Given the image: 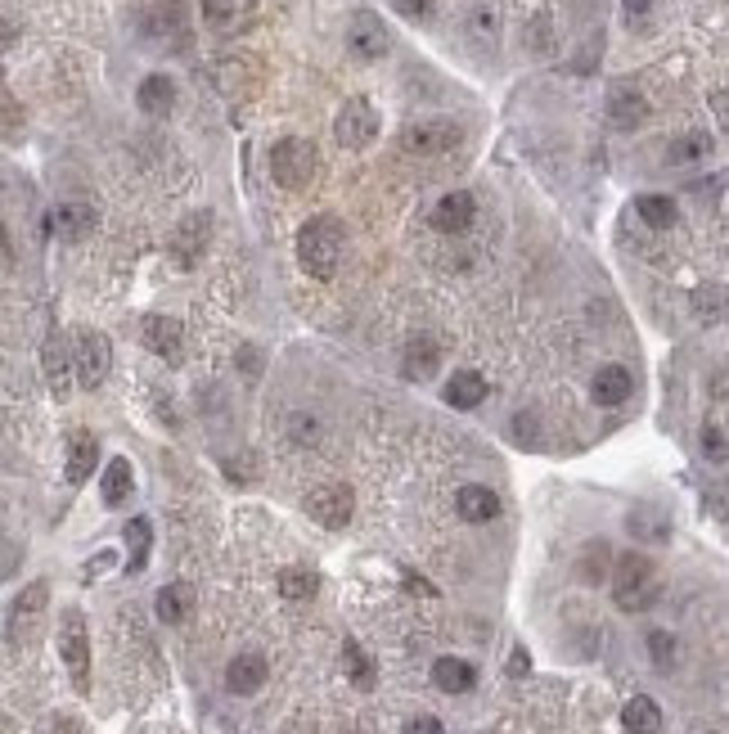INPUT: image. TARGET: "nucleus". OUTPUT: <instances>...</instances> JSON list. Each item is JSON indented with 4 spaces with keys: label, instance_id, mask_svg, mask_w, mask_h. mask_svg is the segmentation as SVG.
<instances>
[{
    "label": "nucleus",
    "instance_id": "6e6552de",
    "mask_svg": "<svg viewBox=\"0 0 729 734\" xmlns=\"http://www.w3.org/2000/svg\"><path fill=\"white\" fill-rule=\"evenodd\" d=\"M45 604H50V586H45V581H32V586L18 590L14 608H9V622H5L9 644H27V640H32L36 626H41V617H45Z\"/></svg>",
    "mask_w": 729,
    "mask_h": 734
},
{
    "label": "nucleus",
    "instance_id": "6ab92c4d",
    "mask_svg": "<svg viewBox=\"0 0 729 734\" xmlns=\"http://www.w3.org/2000/svg\"><path fill=\"white\" fill-rule=\"evenodd\" d=\"M135 104H140V113H149V118H167V113L176 109V82L162 73L144 77L140 91H135Z\"/></svg>",
    "mask_w": 729,
    "mask_h": 734
},
{
    "label": "nucleus",
    "instance_id": "2eb2a0df",
    "mask_svg": "<svg viewBox=\"0 0 729 734\" xmlns=\"http://www.w3.org/2000/svg\"><path fill=\"white\" fill-rule=\"evenodd\" d=\"M473 217H477L473 194L455 190V194H446V199L432 208V230H441V235H464V230L473 226Z\"/></svg>",
    "mask_w": 729,
    "mask_h": 734
},
{
    "label": "nucleus",
    "instance_id": "a211bd4d",
    "mask_svg": "<svg viewBox=\"0 0 729 734\" xmlns=\"http://www.w3.org/2000/svg\"><path fill=\"white\" fill-rule=\"evenodd\" d=\"M270 667L261 653H239V658H230V667H225V685H230V694H257L261 685H266Z\"/></svg>",
    "mask_w": 729,
    "mask_h": 734
},
{
    "label": "nucleus",
    "instance_id": "412c9836",
    "mask_svg": "<svg viewBox=\"0 0 729 734\" xmlns=\"http://www.w3.org/2000/svg\"><path fill=\"white\" fill-rule=\"evenodd\" d=\"M437 370H441V347L432 343V338H414V343L405 347V356H401V374L405 379H414V383H423Z\"/></svg>",
    "mask_w": 729,
    "mask_h": 734
},
{
    "label": "nucleus",
    "instance_id": "bb28decb",
    "mask_svg": "<svg viewBox=\"0 0 729 734\" xmlns=\"http://www.w3.org/2000/svg\"><path fill=\"white\" fill-rule=\"evenodd\" d=\"M621 725H626L630 734H657L662 730V707H657L648 694H635L626 707H621Z\"/></svg>",
    "mask_w": 729,
    "mask_h": 734
},
{
    "label": "nucleus",
    "instance_id": "9d476101",
    "mask_svg": "<svg viewBox=\"0 0 729 734\" xmlns=\"http://www.w3.org/2000/svg\"><path fill=\"white\" fill-rule=\"evenodd\" d=\"M306 514H311L320 527L338 532V527H347V523H351V514H356V496H351V487H342V482H329V487H315L311 496H306Z\"/></svg>",
    "mask_w": 729,
    "mask_h": 734
},
{
    "label": "nucleus",
    "instance_id": "393cba45",
    "mask_svg": "<svg viewBox=\"0 0 729 734\" xmlns=\"http://www.w3.org/2000/svg\"><path fill=\"white\" fill-rule=\"evenodd\" d=\"M486 392H491V388H486V379H482L477 370H455V374H450V383H446V401H450L455 410L482 406Z\"/></svg>",
    "mask_w": 729,
    "mask_h": 734
},
{
    "label": "nucleus",
    "instance_id": "cd10ccee",
    "mask_svg": "<svg viewBox=\"0 0 729 734\" xmlns=\"http://www.w3.org/2000/svg\"><path fill=\"white\" fill-rule=\"evenodd\" d=\"M707 158H711V136H707V131H689V136H680V140L666 145V163H675V167L707 163Z\"/></svg>",
    "mask_w": 729,
    "mask_h": 734
},
{
    "label": "nucleus",
    "instance_id": "de8ad7c7",
    "mask_svg": "<svg viewBox=\"0 0 729 734\" xmlns=\"http://www.w3.org/2000/svg\"><path fill=\"white\" fill-rule=\"evenodd\" d=\"M18 41V23H9V19H0V50H9Z\"/></svg>",
    "mask_w": 729,
    "mask_h": 734
},
{
    "label": "nucleus",
    "instance_id": "c85d7f7f",
    "mask_svg": "<svg viewBox=\"0 0 729 734\" xmlns=\"http://www.w3.org/2000/svg\"><path fill=\"white\" fill-rule=\"evenodd\" d=\"M153 608H158V617L167 626H176V622H185L189 608H194V590L180 586V581H176V586H162L158 599H153Z\"/></svg>",
    "mask_w": 729,
    "mask_h": 734
},
{
    "label": "nucleus",
    "instance_id": "09e8293b",
    "mask_svg": "<svg viewBox=\"0 0 729 734\" xmlns=\"http://www.w3.org/2000/svg\"><path fill=\"white\" fill-rule=\"evenodd\" d=\"M648 10H653V0H626V14H630V19H644Z\"/></svg>",
    "mask_w": 729,
    "mask_h": 734
},
{
    "label": "nucleus",
    "instance_id": "473e14b6",
    "mask_svg": "<svg viewBox=\"0 0 729 734\" xmlns=\"http://www.w3.org/2000/svg\"><path fill=\"white\" fill-rule=\"evenodd\" d=\"M315 590H320V577L306 568H284L279 572V595L288 599V604H302V599H311Z\"/></svg>",
    "mask_w": 729,
    "mask_h": 734
},
{
    "label": "nucleus",
    "instance_id": "37998d69",
    "mask_svg": "<svg viewBox=\"0 0 729 734\" xmlns=\"http://www.w3.org/2000/svg\"><path fill=\"white\" fill-rule=\"evenodd\" d=\"M288 428H293V437H297L302 446H306V442H315V433H320L311 415H293V419H288Z\"/></svg>",
    "mask_w": 729,
    "mask_h": 734
},
{
    "label": "nucleus",
    "instance_id": "58836bf2",
    "mask_svg": "<svg viewBox=\"0 0 729 734\" xmlns=\"http://www.w3.org/2000/svg\"><path fill=\"white\" fill-rule=\"evenodd\" d=\"M693 307H698V320H711V325H716V320H720V307H725V293H720V289H698Z\"/></svg>",
    "mask_w": 729,
    "mask_h": 734
},
{
    "label": "nucleus",
    "instance_id": "a878e982",
    "mask_svg": "<svg viewBox=\"0 0 729 734\" xmlns=\"http://www.w3.org/2000/svg\"><path fill=\"white\" fill-rule=\"evenodd\" d=\"M432 685H437L441 694H468V689L477 685V671L468 667L464 658H437L432 662Z\"/></svg>",
    "mask_w": 729,
    "mask_h": 734
},
{
    "label": "nucleus",
    "instance_id": "8fccbe9b",
    "mask_svg": "<svg viewBox=\"0 0 729 734\" xmlns=\"http://www.w3.org/2000/svg\"><path fill=\"white\" fill-rule=\"evenodd\" d=\"M0 248H5V226H0Z\"/></svg>",
    "mask_w": 729,
    "mask_h": 734
},
{
    "label": "nucleus",
    "instance_id": "f3484780",
    "mask_svg": "<svg viewBox=\"0 0 729 734\" xmlns=\"http://www.w3.org/2000/svg\"><path fill=\"white\" fill-rule=\"evenodd\" d=\"M455 509L464 523H491L500 514V496L491 487H482V482H468V487L455 491Z\"/></svg>",
    "mask_w": 729,
    "mask_h": 734
},
{
    "label": "nucleus",
    "instance_id": "79ce46f5",
    "mask_svg": "<svg viewBox=\"0 0 729 734\" xmlns=\"http://www.w3.org/2000/svg\"><path fill=\"white\" fill-rule=\"evenodd\" d=\"M18 127H23V109L9 95H0V131H18Z\"/></svg>",
    "mask_w": 729,
    "mask_h": 734
},
{
    "label": "nucleus",
    "instance_id": "7c9ffc66",
    "mask_svg": "<svg viewBox=\"0 0 729 734\" xmlns=\"http://www.w3.org/2000/svg\"><path fill=\"white\" fill-rule=\"evenodd\" d=\"M149 545H153L149 518H131V523H126V568L140 572L144 563H149Z\"/></svg>",
    "mask_w": 729,
    "mask_h": 734
},
{
    "label": "nucleus",
    "instance_id": "7ed1b4c3",
    "mask_svg": "<svg viewBox=\"0 0 729 734\" xmlns=\"http://www.w3.org/2000/svg\"><path fill=\"white\" fill-rule=\"evenodd\" d=\"M270 176H275V185H284L293 194L311 190L315 176H320V149L302 136H284L270 149Z\"/></svg>",
    "mask_w": 729,
    "mask_h": 734
},
{
    "label": "nucleus",
    "instance_id": "f704fd0d",
    "mask_svg": "<svg viewBox=\"0 0 729 734\" xmlns=\"http://www.w3.org/2000/svg\"><path fill=\"white\" fill-rule=\"evenodd\" d=\"M648 658H653V667L657 671H671L675 667V635L671 631H648Z\"/></svg>",
    "mask_w": 729,
    "mask_h": 734
},
{
    "label": "nucleus",
    "instance_id": "c03bdc74",
    "mask_svg": "<svg viewBox=\"0 0 729 734\" xmlns=\"http://www.w3.org/2000/svg\"><path fill=\"white\" fill-rule=\"evenodd\" d=\"M513 442H540L536 415H518V419H513Z\"/></svg>",
    "mask_w": 729,
    "mask_h": 734
},
{
    "label": "nucleus",
    "instance_id": "0eeeda50",
    "mask_svg": "<svg viewBox=\"0 0 729 734\" xmlns=\"http://www.w3.org/2000/svg\"><path fill=\"white\" fill-rule=\"evenodd\" d=\"M333 136H338L342 149H369L378 140V109L369 100H347L333 118Z\"/></svg>",
    "mask_w": 729,
    "mask_h": 734
},
{
    "label": "nucleus",
    "instance_id": "ddd939ff",
    "mask_svg": "<svg viewBox=\"0 0 729 734\" xmlns=\"http://www.w3.org/2000/svg\"><path fill=\"white\" fill-rule=\"evenodd\" d=\"M41 370H45V383H50L54 397H68L72 392V352H68V338L59 329L45 334V347H41Z\"/></svg>",
    "mask_w": 729,
    "mask_h": 734
},
{
    "label": "nucleus",
    "instance_id": "2f4dec72",
    "mask_svg": "<svg viewBox=\"0 0 729 734\" xmlns=\"http://www.w3.org/2000/svg\"><path fill=\"white\" fill-rule=\"evenodd\" d=\"M342 662H347V676H351V685H356V689H374V685H378L374 662H369V653L360 649L356 640L342 644Z\"/></svg>",
    "mask_w": 729,
    "mask_h": 734
},
{
    "label": "nucleus",
    "instance_id": "aec40b11",
    "mask_svg": "<svg viewBox=\"0 0 729 734\" xmlns=\"http://www.w3.org/2000/svg\"><path fill=\"white\" fill-rule=\"evenodd\" d=\"M257 0H203V19L212 23L216 32H239L248 28Z\"/></svg>",
    "mask_w": 729,
    "mask_h": 734
},
{
    "label": "nucleus",
    "instance_id": "4468645a",
    "mask_svg": "<svg viewBox=\"0 0 729 734\" xmlns=\"http://www.w3.org/2000/svg\"><path fill=\"white\" fill-rule=\"evenodd\" d=\"M608 122L621 131H635L648 122V100L639 95V86L630 82H612L608 86Z\"/></svg>",
    "mask_w": 729,
    "mask_h": 734
},
{
    "label": "nucleus",
    "instance_id": "f03ea898",
    "mask_svg": "<svg viewBox=\"0 0 729 734\" xmlns=\"http://www.w3.org/2000/svg\"><path fill=\"white\" fill-rule=\"evenodd\" d=\"M657 563L648 559V554H617L612 559V599H617V608H626V613H639V608H648L657 599Z\"/></svg>",
    "mask_w": 729,
    "mask_h": 734
},
{
    "label": "nucleus",
    "instance_id": "f257e3e1",
    "mask_svg": "<svg viewBox=\"0 0 729 734\" xmlns=\"http://www.w3.org/2000/svg\"><path fill=\"white\" fill-rule=\"evenodd\" d=\"M347 253V230L338 217H311L297 230V262L311 280H333Z\"/></svg>",
    "mask_w": 729,
    "mask_h": 734
},
{
    "label": "nucleus",
    "instance_id": "1a4fd4ad",
    "mask_svg": "<svg viewBox=\"0 0 729 734\" xmlns=\"http://www.w3.org/2000/svg\"><path fill=\"white\" fill-rule=\"evenodd\" d=\"M207 239H212V212H189V217L171 230L167 248H171V257H176L180 271H194V266L203 262Z\"/></svg>",
    "mask_w": 729,
    "mask_h": 734
},
{
    "label": "nucleus",
    "instance_id": "a18cd8bd",
    "mask_svg": "<svg viewBox=\"0 0 729 734\" xmlns=\"http://www.w3.org/2000/svg\"><path fill=\"white\" fill-rule=\"evenodd\" d=\"M405 734H446V730H441L437 716H414V721L405 725Z\"/></svg>",
    "mask_w": 729,
    "mask_h": 734
},
{
    "label": "nucleus",
    "instance_id": "dca6fc26",
    "mask_svg": "<svg viewBox=\"0 0 729 734\" xmlns=\"http://www.w3.org/2000/svg\"><path fill=\"white\" fill-rule=\"evenodd\" d=\"M626 532L635 536V541L662 545V541H671V514H666L662 505H635L626 514Z\"/></svg>",
    "mask_w": 729,
    "mask_h": 734
},
{
    "label": "nucleus",
    "instance_id": "423d86ee",
    "mask_svg": "<svg viewBox=\"0 0 729 734\" xmlns=\"http://www.w3.org/2000/svg\"><path fill=\"white\" fill-rule=\"evenodd\" d=\"M59 653L72 671V685L86 694L90 689V635H86V617H81L77 608H68V613L59 617Z\"/></svg>",
    "mask_w": 729,
    "mask_h": 734
},
{
    "label": "nucleus",
    "instance_id": "a19ab883",
    "mask_svg": "<svg viewBox=\"0 0 729 734\" xmlns=\"http://www.w3.org/2000/svg\"><path fill=\"white\" fill-rule=\"evenodd\" d=\"M392 10L401 14V19H410V23H423L432 14V0H392Z\"/></svg>",
    "mask_w": 729,
    "mask_h": 734
},
{
    "label": "nucleus",
    "instance_id": "72a5a7b5",
    "mask_svg": "<svg viewBox=\"0 0 729 734\" xmlns=\"http://www.w3.org/2000/svg\"><path fill=\"white\" fill-rule=\"evenodd\" d=\"M131 464L126 460H108L104 469V482H99V491H104V505H122L126 496H131Z\"/></svg>",
    "mask_w": 729,
    "mask_h": 734
},
{
    "label": "nucleus",
    "instance_id": "f8f14e48",
    "mask_svg": "<svg viewBox=\"0 0 729 734\" xmlns=\"http://www.w3.org/2000/svg\"><path fill=\"white\" fill-rule=\"evenodd\" d=\"M140 334H144V347H149L153 356H162V361L176 365L180 356H185V325H180L176 316H144Z\"/></svg>",
    "mask_w": 729,
    "mask_h": 734
},
{
    "label": "nucleus",
    "instance_id": "3c124183",
    "mask_svg": "<svg viewBox=\"0 0 729 734\" xmlns=\"http://www.w3.org/2000/svg\"><path fill=\"white\" fill-rule=\"evenodd\" d=\"M0 86H5V68H0Z\"/></svg>",
    "mask_w": 729,
    "mask_h": 734
},
{
    "label": "nucleus",
    "instance_id": "4c0bfd02",
    "mask_svg": "<svg viewBox=\"0 0 729 734\" xmlns=\"http://www.w3.org/2000/svg\"><path fill=\"white\" fill-rule=\"evenodd\" d=\"M221 469H225V478H230V482H243V487H248V482H257L261 464H257V455H252V451H243L239 460H234V455H230V460H225Z\"/></svg>",
    "mask_w": 729,
    "mask_h": 734
},
{
    "label": "nucleus",
    "instance_id": "b1692460",
    "mask_svg": "<svg viewBox=\"0 0 729 734\" xmlns=\"http://www.w3.org/2000/svg\"><path fill=\"white\" fill-rule=\"evenodd\" d=\"M630 392H635V379H630L626 365H603V370L594 374V401H599V406H621Z\"/></svg>",
    "mask_w": 729,
    "mask_h": 734
},
{
    "label": "nucleus",
    "instance_id": "c9c22d12",
    "mask_svg": "<svg viewBox=\"0 0 729 734\" xmlns=\"http://www.w3.org/2000/svg\"><path fill=\"white\" fill-rule=\"evenodd\" d=\"M608 559H612L608 545L590 541V545H585V554H581V577L585 581H603V577H608Z\"/></svg>",
    "mask_w": 729,
    "mask_h": 734
},
{
    "label": "nucleus",
    "instance_id": "9b49d317",
    "mask_svg": "<svg viewBox=\"0 0 729 734\" xmlns=\"http://www.w3.org/2000/svg\"><path fill=\"white\" fill-rule=\"evenodd\" d=\"M387 46H392V37H387L383 19H378L374 10H356L347 23V50L356 59H365V64H374V59L387 55Z\"/></svg>",
    "mask_w": 729,
    "mask_h": 734
},
{
    "label": "nucleus",
    "instance_id": "5701e85b",
    "mask_svg": "<svg viewBox=\"0 0 729 734\" xmlns=\"http://www.w3.org/2000/svg\"><path fill=\"white\" fill-rule=\"evenodd\" d=\"M95 208H90V203H59V208H54V217H50V226L59 230L63 239H86L90 230H95Z\"/></svg>",
    "mask_w": 729,
    "mask_h": 734
},
{
    "label": "nucleus",
    "instance_id": "ea45409f",
    "mask_svg": "<svg viewBox=\"0 0 729 734\" xmlns=\"http://www.w3.org/2000/svg\"><path fill=\"white\" fill-rule=\"evenodd\" d=\"M468 32H473L482 46H486V41H495V14L486 10V5H477V10L468 14Z\"/></svg>",
    "mask_w": 729,
    "mask_h": 734
},
{
    "label": "nucleus",
    "instance_id": "49530a36",
    "mask_svg": "<svg viewBox=\"0 0 729 734\" xmlns=\"http://www.w3.org/2000/svg\"><path fill=\"white\" fill-rule=\"evenodd\" d=\"M527 671H531V658H527V649L518 644V649L509 653V676H527Z\"/></svg>",
    "mask_w": 729,
    "mask_h": 734
},
{
    "label": "nucleus",
    "instance_id": "39448f33",
    "mask_svg": "<svg viewBox=\"0 0 729 734\" xmlns=\"http://www.w3.org/2000/svg\"><path fill=\"white\" fill-rule=\"evenodd\" d=\"M464 145V127L450 118H428V122H410L401 131V149L414 158H446Z\"/></svg>",
    "mask_w": 729,
    "mask_h": 734
},
{
    "label": "nucleus",
    "instance_id": "4be33fe9",
    "mask_svg": "<svg viewBox=\"0 0 729 734\" xmlns=\"http://www.w3.org/2000/svg\"><path fill=\"white\" fill-rule=\"evenodd\" d=\"M95 455H99V442L90 433H72L68 437V464H63V478L72 482V487H81V482L95 473Z\"/></svg>",
    "mask_w": 729,
    "mask_h": 734
},
{
    "label": "nucleus",
    "instance_id": "c756f323",
    "mask_svg": "<svg viewBox=\"0 0 729 734\" xmlns=\"http://www.w3.org/2000/svg\"><path fill=\"white\" fill-rule=\"evenodd\" d=\"M635 212L644 217L648 230H671V226H675V203H671V194H639V199H635Z\"/></svg>",
    "mask_w": 729,
    "mask_h": 734
},
{
    "label": "nucleus",
    "instance_id": "20e7f679",
    "mask_svg": "<svg viewBox=\"0 0 729 734\" xmlns=\"http://www.w3.org/2000/svg\"><path fill=\"white\" fill-rule=\"evenodd\" d=\"M68 352H72V379L86 392H95L113 370V347H108V338L99 329H77L68 338Z\"/></svg>",
    "mask_w": 729,
    "mask_h": 734
},
{
    "label": "nucleus",
    "instance_id": "e433bc0d",
    "mask_svg": "<svg viewBox=\"0 0 729 734\" xmlns=\"http://www.w3.org/2000/svg\"><path fill=\"white\" fill-rule=\"evenodd\" d=\"M702 455H707V460L716 464V469L729 460V442H725V428H720V424H707V428H702Z\"/></svg>",
    "mask_w": 729,
    "mask_h": 734
}]
</instances>
